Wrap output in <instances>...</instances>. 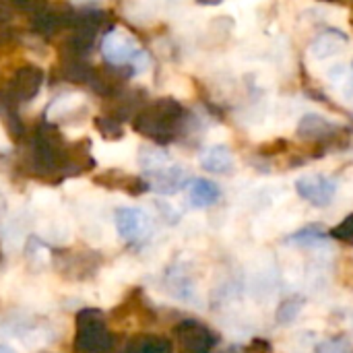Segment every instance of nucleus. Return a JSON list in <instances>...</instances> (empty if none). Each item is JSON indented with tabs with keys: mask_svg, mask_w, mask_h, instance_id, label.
<instances>
[{
	"mask_svg": "<svg viewBox=\"0 0 353 353\" xmlns=\"http://www.w3.org/2000/svg\"><path fill=\"white\" fill-rule=\"evenodd\" d=\"M304 304H306V300H304L302 296H290V298H285V300L277 306V312H275L277 323H279V325H292V323L298 319V314L302 312Z\"/></svg>",
	"mask_w": 353,
	"mask_h": 353,
	"instance_id": "nucleus-11",
	"label": "nucleus"
},
{
	"mask_svg": "<svg viewBox=\"0 0 353 353\" xmlns=\"http://www.w3.org/2000/svg\"><path fill=\"white\" fill-rule=\"evenodd\" d=\"M149 176H151L153 188L161 194H174L190 182L186 170L180 165H172V163H168L155 172H149Z\"/></svg>",
	"mask_w": 353,
	"mask_h": 353,
	"instance_id": "nucleus-5",
	"label": "nucleus"
},
{
	"mask_svg": "<svg viewBox=\"0 0 353 353\" xmlns=\"http://www.w3.org/2000/svg\"><path fill=\"white\" fill-rule=\"evenodd\" d=\"M0 353H17L14 350H10L8 345H0Z\"/></svg>",
	"mask_w": 353,
	"mask_h": 353,
	"instance_id": "nucleus-15",
	"label": "nucleus"
},
{
	"mask_svg": "<svg viewBox=\"0 0 353 353\" xmlns=\"http://www.w3.org/2000/svg\"><path fill=\"white\" fill-rule=\"evenodd\" d=\"M186 190H188V203L194 207V209H205V207H211L219 201L221 196V190L215 182L211 180H205V178H194L186 184Z\"/></svg>",
	"mask_w": 353,
	"mask_h": 353,
	"instance_id": "nucleus-7",
	"label": "nucleus"
},
{
	"mask_svg": "<svg viewBox=\"0 0 353 353\" xmlns=\"http://www.w3.org/2000/svg\"><path fill=\"white\" fill-rule=\"evenodd\" d=\"M296 192L312 207L323 209L335 201L337 182L327 174H304L296 180Z\"/></svg>",
	"mask_w": 353,
	"mask_h": 353,
	"instance_id": "nucleus-1",
	"label": "nucleus"
},
{
	"mask_svg": "<svg viewBox=\"0 0 353 353\" xmlns=\"http://www.w3.org/2000/svg\"><path fill=\"white\" fill-rule=\"evenodd\" d=\"M180 335H182V341L194 352H207L209 347H213L217 343V337L207 327H203L199 323H186L180 329Z\"/></svg>",
	"mask_w": 353,
	"mask_h": 353,
	"instance_id": "nucleus-8",
	"label": "nucleus"
},
{
	"mask_svg": "<svg viewBox=\"0 0 353 353\" xmlns=\"http://www.w3.org/2000/svg\"><path fill=\"white\" fill-rule=\"evenodd\" d=\"M314 353H353V347L347 339L333 337V339L321 341V343L316 345Z\"/></svg>",
	"mask_w": 353,
	"mask_h": 353,
	"instance_id": "nucleus-13",
	"label": "nucleus"
},
{
	"mask_svg": "<svg viewBox=\"0 0 353 353\" xmlns=\"http://www.w3.org/2000/svg\"><path fill=\"white\" fill-rule=\"evenodd\" d=\"M329 236L337 242H343V244H350L353 246V213H350L343 221H339L331 232Z\"/></svg>",
	"mask_w": 353,
	"mask_h": 353,
	"instance_id": "nucleus-12",
	"label": "nucleus"
},
{
	"mask_svg": "<svg viewBox=\"0 0 353 353\" xmlns=\"http://www.w3.org/2000/svg\"><path fill=\"white\" fill-rule=\"evenodd\" d=\"M327 238V232L323 225L319 223H310L298 232H294L292 236H288V244H296V246H319L323 244Z\"/></svg>",
	"mask_w": 353,
	"mask_h": 353,
	"instance_id": "nucleus-10",
	"label": "nucleus"
},
{
	"mask_svg": "<svg viewBox=\"0 0 353 353\" xmlns=\"http://www.w3.org/2000/svg\"><path fill=\"white\" fill-rule=\"evenodd\" d=\"M350 39L343 31H335V29H329V31H323L310 46V58L316 60V62H327L331 58H337L345 48H347Z\"/></svg>",
	"mask_w": 353,
	"mask_h": 353,
	"instance_id": "nucleus-4",
	"label": "nucleus"
},
{
	"mask_svg": "<svg viewBox=\"0 0 353 353\" xmlns=\"http://www.w3.org/2000/svg\"><path fill=\"white\" fill-rule=\"evenodd\" d=\"M114 221H116L118 234L128 242L145 238L149 234V230H151L149 215L139 207H120V209H116Z\"/></svg>",
	"mask_w": 353,
	"mask_h": 353,
	"instance_id": "nucleus-3",
	"label": "nucleus"
},
{
	"mask_svg": "<svg viewBox=\"0 0 353 353\" xmlns=\"http://www.w3.org/2000/svg\"><path fill=\"white\" fill-rule=\"evenodd\" d=\"M39 83H41V72L37 68H33V66L21 68L14 77V95H19L23 101H27L37 93Z\"/></svg>",
	"mask_w": 353,
	"mask_h": 353,
	"instance_id": "nucleus-9",
	"label": "nucleus"
},
{
	"mask_svg": "<svg viewBox=\"0 0 353 353\" xmlns=\"http://www.w3.org/2000/svg\"><path fill=\"white\" fill-rule=\"evenodd\" d=\"M141 54L143 52H141L137 39L124 29H112L101 39V56L114 66L132 62Z\"/></svg>",
	"mask_w": 353,
	"mask_h": 353,
	"instance_id": "nucleus-2",
	"label": "nucleus"
},
{
	"mask_svg": "<svg viewBox=\"0 0 353 353\" xmlns=\"http://www.w3.org/2000/svg\"><path fill=\"white\" fill-rule=\"evenodd\" d=\"M95 124H97L99 132H101V134H105V137H110V139H118V137H122V128H120V124H118L114 118H99Z\"/></svg>",
	"mask_w": 353,
	"mask_h": 353,
	"instance_id": "nucleus-14",
	"label": "nucleus"
},
{
	"mask_svg": "<svg viewBox=\"0 0 353 353\" xmlns=\"http://www.w3.org/2000/svg\"><path fill=\"white\" fill-rule=\"evenodd\" d=\"M199 163L203 170H207L211 174H230L236 165V159L225 145H213L201 153Z\"/></svg>",
	"mask_w": 353,
	"mask_h": 353,
	"instance_id": "nucleus-6",
	"label": "nucleus"
}]
</instances>
